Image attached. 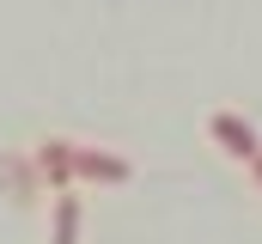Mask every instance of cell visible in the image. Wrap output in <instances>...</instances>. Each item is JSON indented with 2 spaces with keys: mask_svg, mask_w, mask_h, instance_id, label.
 I'll use <instances>...</instances> for the list:
<instances>
[{
  "mask_svg": "<svg viewBox=\"0 0 262 244\" xmlns=\"http://www.w3.org/2000/svg\"><path fill=\"white\" fill-rule=\"evenodd\" d=\"M213 140H220L226 153H238V159H256V153H262V147H256V134H250L238 116H213Z\"/></svg>",
  "mask_w": 262,
  "mask_h": 244,
  "instance_id": "6da1fadb",
  "label": "cell"
},
{
  "mask_svg": "<svg viewBox=\"0 0 262 244\" xmlns=\"http://www.w3.org/2000/svg\"><path fill=\"white\" fill-rule=\"evenodd\" d=\"M73 165H79V171H85V177H128V165H122V159H104V153H73Z\"/></svg>",
  "mask_w": 262,
  "mask_h": 244,
  "instance_id": "7a4b0ae2",
  "label": "cell"
},
{
  "mask_svg": "<svg viewBox=\"0 0 262 244\" xmlns=\"http://www.w3.org/2000/svg\"><path fill=\"white\" fill-rule=\"evenodd\" d=\"M55 244H73V201H61V220H55Z\"/></svg>",
  "mask_w": 262,
  "mask_h": 244,
  "instance_id": "3957f363",
  "label": "cell"
},
{
  "mask_svg": "<svg viewBox=\"0 0 262 244\" xmlns=\"http://www.w3.org/2000/svg\"><path fill=\"white\" fill-rule=\"evenodd\" d=\"M250 165H256V183H262V153H256V159H250Z\"/></svg>",
  "mask_w": 262,
  "mask_h": 244,
  "instance_id": "277c9868",
  "label": "cell"
}]
</instances>
